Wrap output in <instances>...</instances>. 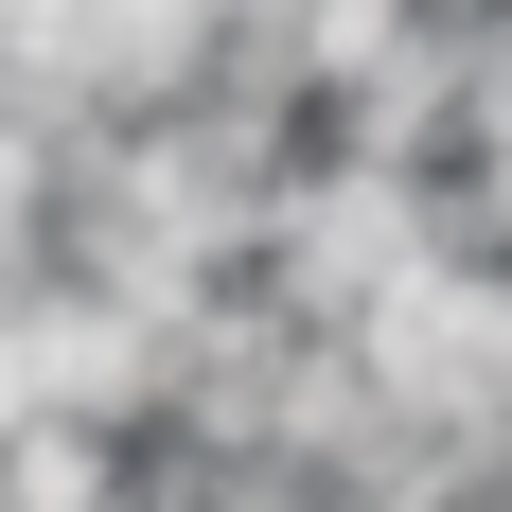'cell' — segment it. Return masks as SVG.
I'll return each instance as SVG.
<instances>
[]
</instances>
